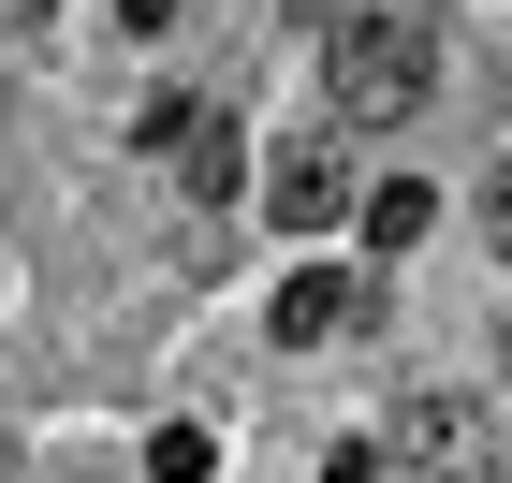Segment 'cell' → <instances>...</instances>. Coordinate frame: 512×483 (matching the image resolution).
I'll use <instances>...</instances> for the list:
<instances>
[{"label":"cell","instance_id":"obj_1","mask_svg":"<svg viewBox=\"0 0 512 483\" xmlns=\"http://www.w3.org/2000/svg\"><path fill=\"white\" fill-rule=\"evenodd\" d=\"M439 59H454L439 0H337V30H322V118H337V132H395V118H425Z\"/></svg>","mask_w":512,"mask_h":483},{"label":"cell","instance_id":"obj_2","mask_svg":"<svg viewBox=\"0 0 512 483\" xmlns=\"http://www.w3.org/2000/svg\"><path fill=\"white\" fill-rule=\"evenodd\" d=\"M278 352H322V337H381V264H308V279H278Z\"/></svg>","mask_w":512,"mask_h":483},{"label":"cell","instance_id":"obj_3","mask_svg":"<svg viewBox=\"0 0 512 483\" xmlns=\"http://www.w3.org/2000/svg\"><path fill=\"white\" fill-rule=\"evenodd\" d=\"M352 191H366V176L337 161V132H293V147L264 161V220H278V235H337V205H352Z\"/></svg>","mask_w":512,"mask_h":483},{"label":"cell","instance_id":"obj_4","mask_svg":"<svg viewBox=\"0 0 512 483\" xmlns=\"http://www.w3.org/2000/svg\"><path fill=\"white\" fill-rule=\"evenodd\" d=\"M147 147L191 176V205H220V191H249V147H235V118H205V103H147Z\"/></svg>","mask_w":512,"mask_h":483},{"label":"cell","instance_id":"obj_5","mask_svg":"<svg viewBox=\"0 0 512 483\" xmlns=\"http://www.w3.org/2000/svg\"><path fill=\"white\" fill-rule=\"evenodd\" d=\"M483 440H498L483 396H395V454L410 469H483Z\"/></svg>","mask_w":512,"mask_h":483},{"label":"cell","instance_id":"obj_6","mask_svg":"<svg viewBox=\"0 0 512 483\" xmlns=\"http://www.w3.org/2000/svg\"><path fill=\"white\" fill-rule=\"evenodd\" d=\"M352 220H366V249L395 264V249H425V235H439V191H425V176H366Z\"/></svg>","mask_w":512,"mask_h":483},{"label":"cell","instance_id":"obj_7","mask_svg":"<svg viewBox=\"0 0 512 483\" xmlns=\"http://www.w3.org/2000/svg\"><path fill=\"white\" fill-rule=\"evenodd\" d=\"M205 469H220V440H205V425H161V440H147V483H205Z\"/></svg>","mask_w":512,"mask_h":483},{"label":"cell","instance_id":"obj_8","mask_svg":"<svg viewBox=\"0 0 512 483\" xmlns=\"http://www.w3.org/2000/svg\"><path fill=\"white\" fill-rule=\"evenodd\" d=\"M483 249H498V264H512V161H498V176H483Z\"/></svg>","mask_w":512,"mask_h":483},{"label":"cell","instance_id":"obj_9","mask_svg":"<svg viewBox=\"0 0 512 483\" xmlns=\"http://www.w3.org/2000/svg\"><path fill=\"white\" fill-rule=\"evenodd\" d=\"M118 15H132V30H176V15H191V0H118Z\"/></svg>","mask_w":512,"mask_h":483},{"label":"cell","instance_id":"obj_10","mask_svg":"<svg viewBox=\"0 0 512 483\" xmlns=\"http://www.w3.org/2000/svg\"><path fill=\"white\" fill-rule=\"evenodd\" d=\"M0 483H15V440H0Z\"/></svg>","mask_w":512,"mask_h":483},{"label":"cell","instance_id":"obj_11","mask_svg":"<svg viewBox=\"0 0 512 483\" xmlns=\"http://www.w3.org/2000/svg\"><path fill=\"white\" fill-rule=\"evenodd\" d=\"M498 352H512V322H498Z\"/></svg>","mask_w":512,"mask_h":483}]
</instances>
